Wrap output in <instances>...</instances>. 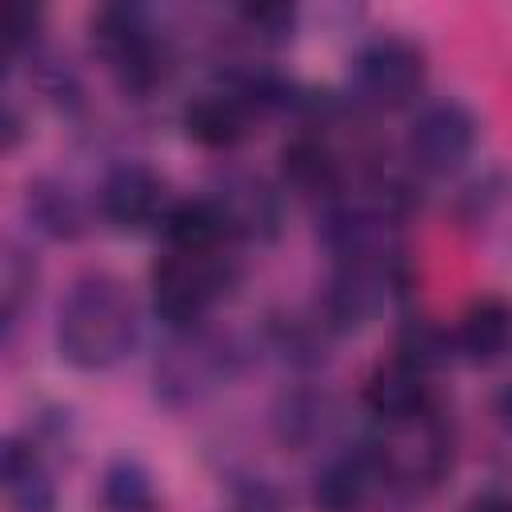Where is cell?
Wrapping results in <instances>:
<instances>
[{
	"mask_svg": "<svg viewBox=\"0 0 512 512\" xmlns=\"http://www.w3.org/2000/svg\"><path fill=\"white\" fill-rule=\"evenodd\" d=\"M136 300L124 280L108 272L80 276L60 300L56 348L80 372H104L136 344Z\"/></svg>",
	"mask_w": 512,
	"mask_h": 512,
	"instance_id": "cell-1",
	"label": "cell"
},
{
	"mask_svg": "<svg viewBox=\"0 0 512 512\" xmlns=\"http://www.w3.org/2000/svg\"><path fill=\"white\" fill-rule=\"evenodd\" d=\"M232 284L236 264L224 252H164L152 264V308L168 328L192 332Z\"/></svg>",
	"mask_w": 512,
	"mask_h": 512,
	"instance_id": "cell-2",
	"label": "cell"
},
{
	"mask_svg": "<svg viewBox=\"0 0 512 512\" xmlns=\"http://www.w3.org/2000/svg\"><path fill=\"white\" fill-rule=\"evenodd\" d=\"M92 44L120 76L124 88H152L164 76V48L144 8L136 4H104L92 16Z\"/></svg>",
	"mask_w": 512,
	"mask_h": 512,
	"instance_id": "cell-3",
	"label": "cell"
},
{
	"mask_svg": "<svg viewBox=\"0 0 512 512\" xmlns=\"http://www.w3.org/2000/svg\"><path fill=\"white\" fill-rule=\"evenodd\" d=\"M408 160L424 176H452L476 148V116L460 100H436L408 124Z\"/></svg>",
	"mask_w": 512,
	"mask_h": 512,
	"instance_id": "cell-4",
	"label": "cell"
},
{
	"mask_svg": "<svg viewBox=\"0 0 512 512\" xmlns=\"http://www.w3.org/2000/svg\"><path fill=\"white\" fill-rule=\"evenodd\" d=\"M352 88L372 108H400L424 88V52L404 36H380L360 48Z\"/></svg>",
	"mask_w": 512,
	"mask_h": 512,
	"instance_id": "cell-5",
	"label": "cell"
},
{
	"mask_svg": "<svg viewBox=\"0 0 512 512\" xmlns=\"http://www.w3.org/2000/svg\"><path fill=\"white\" fill-rule=\"evenodd\" d=\"M232 376V348L204 332H180V340L156 364V392L168 404H188Z\"/></svg>",
	"mask_w": 512,
	"mask_h": 512,
	"instance_id": "cell-6",
	"label": "cell"
},
{
	"mask_svg": "<svg viewBox=\"0 0 512 512\" xmlns=\"http://www.w3.org/2000/svg\"><path fill=\"white\" fill-rule=\"evenodd\" d=\"M388 480V460L380 444H356L332 456L312 480L316 512H360L368 496Z\"/></svg>",
	"mask_w": 512,
	"mask_h": 512,
	"instance_id": "cell-7",
	"label": "cell"
},
{
	"mask_svg": "<svg viewBox=\"0 0 512 512\" xmlns=\"http://www.w3.org/2000/svg\"><path fill=\"white\" fill-rule=\"evenodd\" d=\"M96 208L116 232H140L148 224H160L168 212L164 180L148 164L124 160L104 176V184L96 192Z\"/></svg>",
	"mask_w": 512,
	"mask_h": 512,
	"instance_id": "cell-8",
	"label": "cell"
},
{
	"mask_svg": "<svg viewBox=\"0 0 512 512\" xmlns=\"http://www.w3.org/2000/svg\"><path fill=\"white\" fill-rule=\"evenodd\" d=\"M208 200L216 204L224 228L232 240H276L280 232V196L268 188V180L252 176V172H228Z\"/></svg>",
	"mask_w": 512,
	"mask_h": 512,
	"instance_id": "cell-9",
	"label": "cell"
},
{
	"mask_svg": "<svg viewBox=\"0 0 512 512\" xmlns=\"http://www.w3.org/2000/svg\"><path fill=\"white\" fill-rule=\"evenodd\" d=\"M428 372L404 356H392L384 364H376L364 380V408L388 424V428H404L428 416Z\"/></svg>",
	"mask_w": 512,
	"mask_h": 512,
	"instance_id": "cell-10",
	"label": "cell"
},
{
	"mask_svg": "<svg viewBox=\"0 0 512 512\" xmlns=\"http://www.w3.org/2000/svg\"><path fill=\"white\" fill-rule=\"evenodd\" d=\"M388 296V272L364 256V260H340L336 276L328 280V292H324V324L336 328V332H356L364 328L376 308L384 304Z\"/></svg>",
	"mask_w": 512,
	"mask_h": 512,
	"instance_id": "cell-11",
	"label": "cell"
},
{
	"mask_svg": "<svg viewBox=\"0 0 512 512\" xmlns=\"http://www.w3.org/2000/svg\"><path fill=\"white\" fill-rule=\"evenodd\" d=\"M248 112H252L248 100L228 84V88L200 92L196 100H188L180 124L188 140H196L200 148H232L248 132Z\"/></svg>",
	"mask_w": 512,
	"mask_h": 512,
	"instance_id": "cell-12",
	"label": "cell"
},
{
	"mask_svg": "<svg viewBox=\"0 0 512 512\" xmlns=\"http://www.w3.org/2000/svg\"><path fill=\"white\" fill-rule=\"evenodd\" d=\"M0 476H4V496L12 512H56V484L32 440H20V436L4 440Z\"/></svg>",
	"mask_w": 512,
	"mask_h": 512,
	"instance_id": "cell-13",
	"label": "cell"
},
{
	"mask_svg": "<svg viewBox=\"0 0 512 512\" xmlns=\"http://www.w3.org/2000/svg\"><path fill=\"white\" fill-rule=\"evenodd\" d=\"M456 352L468 356L472 364H492L508 352L512 344V304L504 296H480L464 308L456 336Z\"/></svg>",
	"mask_w": 512,
	"mask_h": 512,
	"instance_id": "cell-14",
	"label": "cell"
},
{
	"mask_svg": "<svg viewBox=\"0 0 512 512\" xmlns=\"http://www.w3.org/2000/svg\"><path fill=\"white\" fill-rule=\"evenodd\" d=\"M280 176L292 192L300 196H336L340 192V160L336 152L328 148V140L304 132V136H292L284 148H280Z\"/></svg>",
	"mask_w": 512,
	"mask_h": 512,
	"instance_id": "cell-15",
	"label": "cell"
},
{
	"mask_svg": "<svg viewBox=\"0 0 512 512\" xmlns=\"http://www.w3.org/2000/svg\"><path fill=\"white\" fill-rule=\"evenodd\" d=\"M160 232H164L168 252H224V244H232V236L208 196L168 204Z\"/></svg>",
	"mask_w": 512,
	"mask_h": 512,
	"instance_id": "cell-16",
	"label": "cell"
},
{
	"mask_svg": "<svg viewBox=\"0 0 512 512\" xmlns=\"http://www.w3.org/2000/svg\"><path fill=\"white\" fill-rule=\"evenodd\" d=\"M28 216L44 236H56V240H72L84 232V212H80L76 196L48 180L28 184Z\"/></svg>",
	"mask_w": 512,
	"mask_h": 512,
	"instance_id": "cell-17",
	"label": "cell"
},
{
	"mask_svg": "<svg viewBox=\"0 0 512 512\" xmlns=\"http://www.w3.org/2000/svg\"><path fill=\"white\" fill-rule=\"evenodd\" d=\"M100 504L104 512H156L152 476L136 460H116L100 480Z\"/></svg>",
	"mask_w": 512,
	"mask_h": 512,
	"instance_id": "cell-18",
	"label": "cell"
},
{
	"mask_svg": "<svg viewBox=\"0 0 512 512\" xmlns=\"http://www.w3.org/2000/svg\"><path fill=\"white\" fill-rule=\"evenodd\" d=\"M328 412H332V404L324 396L296 392V396L280 400V408H276V432H280L284 444H296V448L300 444H312L324 432Z\"/></svg>",
	"mask_w": 512,
	"mask_h": 512,
	"instance_id": "cell-19",
	"label": "cell"
},
{
	"mask_svg": "<svg viewBox=\"0 0 512 512\" xmlns=\"http://www.w3.org/2000/svg\"><path fill=\"white\" fill-rule=\"evenodd\" d=\"M0 308H4V324L12 328L16 324V316H20V308H24V300L32 296V284H36V264L32 260H24V252H16V248H8V256H4V272H0Z\"/></svg>",
	"mask_w": 512,
	"mask_h": 512,
	"instance_id": "cell-20",
	"label": "cell"
},
{
	"mask_svg": "<svg viewBox=\"0 0 512 512\" xmlns=\"http://www.w3.org/2000/svg\"><path fill=\"white\" fill-rule=\"evenodd\" d=\"M396 356H404V360H412V364H420V368L428 372L432 364H440V360L448 356V336H444L440 328H432L428 320H412V324L400 332Z\"/></svg>",
	"mask_w": 512,
	"mask_h": 512,
	"instance_id": "cell-21",
	"label": "cell"
},
{
	"mask_svg": "<svg viewBox=\"0 0 512 512\" xmlns=\"http://www.w3.org/2000/svg\"><path fill=\"white\" fill-rule=\"evenodd\" d=\"M240 16L248 28H256L260 40H288L292 20H296V12L288 4H248V8H240Z\"/></svg>",
	"mask_w": 512,
	"mask_h": 512,
	"instance_id": "cell-22",
	"label": "cell"
},
{
	"mask_svg": "<svg viewBox=\"0 0 512 512\" xmlns=\"http://www.w3.org/2000/svg\"><path fill=\"white\" fill-rule=\"evenodd\" d=\"M40 20H44V12L32 8V4H16V8H12V56H24V52L36 48V40H40Z\"/></svg>",
	"mask_w": 512,
	"mask_h": 512,
	"instance_id": "cell-23",
	"label": "cell"
},
{
	"mask_svg": "<svg viewBox=\"0 0 512 512\" xmlns=\"http://www.w3.org/2000/svg\"><path fill=\"white\" fill-rule=\"evenodd\" d=\"M464 512H512V496L508 492H480V496H472L468 504H464Z\"/></svg>",
	"mask_w": 512,
	"mask_h": 512,
	"instance_id": "cell-24",
	"label": "cell"
},
{
	"mask_svg": "<svg viewBox=\"0 0 512 512\" xmlns=\"http://www.w3.org/2000/svg\"><path fill=\"white\" fill-rule=\"evenodd\" d=\"M500 416L512 424V392H504V396H500Z\"/></svg>",
	"mask_w": 512,
	"mask_h": 512,
	"instance_id": "cell-25",
	"label": "cell"
}]
</instances>
